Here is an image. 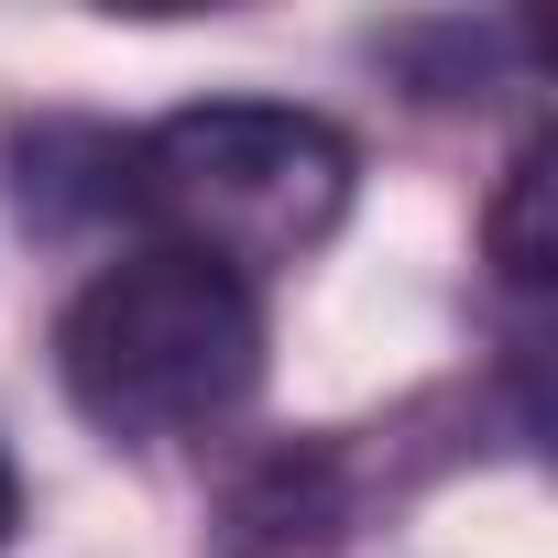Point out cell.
Returning <instances> with one entry per match:
<instances>
[{
	"label": "cell",
	"mask_w": 558,
	"mask_h": 558,
	"mask_svg": "<svg viewBox=\"0 0 558 558\" xmlns=\"http://www.w3.org/2000/svg\"><path fill=\"white\" fill-rule=\"evenodd\" d=\"M56 373L88 427L110 438H197L252 405L263 384V307L241 274L154 241L99 263L56 318Z\"/></svg>",
	"instance_id": "6da1fadb"
},
{
	"label": "cell",
	"mask_w": 558,
	"mask_h": 558,
	"mask_svg": "<svg viewBox=\"0 0 558 558\" xmlns=\"http://www.w3.org/2000/svg\"><path fill=\"white\" fill-rule=\"evenodd\" d=\"M351 186H362L351 132L286 99H208V110L154 121L121 154V197L165 219L175 252L241 274V286L274 263H307L351 219Z\"/></svg>",
	"instance_id": "7a4b0ae2"
},
{
	"label": "cell",
	"mask_w": 558,
	"mask_h": 558,
	"mask_svg": "<svg viewBox=\"0 0 558 558\" xmlns=\"http://www.w3.org/2000/svg\"><path fill=\"white\" fill-rule=\"evenodd\" d=\"M351 547V460L329 438H286L230 471L219 558H340Z\"/></svg>",
	"instance_id": "3957f363"
},
{
	"label": "cell",
	"mask_w": 558,
	"mask_h": 558,
	"mask_svg": "<svg viewBox=\"0 0 558 558\" xmlns=\"http://www.w3.org/2000/svg\"><path fill=\"white\" fill-rule=\"evenodd\" d=\"M493 263H504V286H547V143H525L514 154V175H504V208H493Z\"/></svg>",
	"instance_id": "277c9868"
},
{
	"label": "cell",
	"mask_w": 558,
	"mask_h": 558,
	"mask_svg": "<svg viewBox=\"0 0 558 558\" xmlns=\"http://www.w3.org/2000/svg\"><path fill=\"white\" fill-rule=\"evenodd\" d=\"M23 525V482H12V460H0V536Z\"/></svg>",
	"instance_id": "5b68a950"
}]
</instances>
